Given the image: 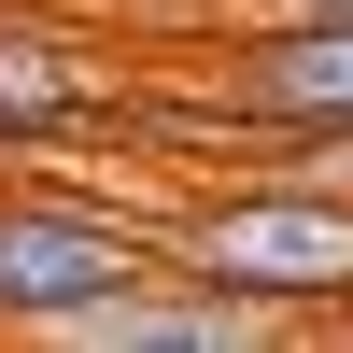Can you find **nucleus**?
<instances>
[{
    "instance_id": "obj_1",
    "label": "nucleus",
    "mask_w": 353,
    "mask_h": 353,
    "mask_svg": "<svg viewBox=\"0 0 353 353\" xmlns=\"http://www.w3.org/2000/svg\"><path fill=\"white\" fill-rule=\"evenodd\" d=\"M156 254L198 269V283H241V297H269V311H339L353 297V184H254V198H226V212L170 226Z\"/></svg>"
},
{
    "instance_id": "obj_2",
    "label": "nucleus",
    "mask_w": 353,
    "mask_h": 353,
    "mask_svg": "<svg viewBox=\"0 0 353 353\" xmlns=\"http://www.w3.org/2000/svg\"><path fill=\"white\" fill-rule=\"evenodd\" d=\"M156 269V241H128L113 212H85V198H0V325L43 339L57 311L113 297V283Z\"/></svg>"
},
{
    "instance_id": "obj_3",
    "label": "nucleus",
    "mask_w": 353,
    "mask_h": 353,
    "mask_svg": "<svg viewBox=\"0 0 353 353\" xmlns=\"http://www.w3.org/2000/svg\"><path fill=\"white\" fill-rule=\"evenodd\" d=\"M241 113H269V128H297V141L353 128V14H283L269 43H254V71H241Z\"/></svg>"
},
{
    "instance_id": "obj_4",
    "label": "nucleus",
    "mask_w": 353,
    "mask_h": 353,
    "mask_svg": "<svg viewBox=\"0 0 353 353\" xmlns=\"http://www.w3.org/2000/svg\"><path fill=\"white\" fill-rule=\"evenodd\" d=\"M85 113V71L43 43V28H0V141H43Z\"/></svg>"
},
{
    "instance_id": "obj_5",
    "label": "nucleus",
    "mask_w": 353,
    "mask_h": 353,
    "mask_svg": "<svg viewBox=\"0 0 353 353\" xmlns=\"http://www.w3.org/2000/svg\"><path fill=\"white\" fill-rule=\"evenodd\" d=\"M283 14H353V0H269V28H283Z\"/></svg>"
}]
</instances>
